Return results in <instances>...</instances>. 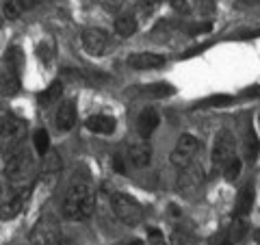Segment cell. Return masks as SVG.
<instances>
[{
    "label": "cell",
    "instance_id": "obj_15",
    "mask_svg": "<svg viewBox=\"0 0 260 245\" xmlns=\"http://www.w3.org/2000/svg\"><path fill=\"white\" fill-rule=\"evenodd\" d=\"M85 126L91 130V133L95 135H111L113 130H115V119H113L111 115H104V113H98V115H91L87 121H85Z\"/></svg>",
    "mask_w": 260,
    "mask_h": 245
},
{
    "label": "cell",
    "instance_id": "obj_27",
    "mask_svg": "<svg viewBox=\"0 0 260 245\" xmlns=\"http://www.w3.org/2000/svg\"><path fill=\"white\" fill-rule=\"evenodd\" d=\"M113 169H115L117 174H126L128 167H126V163H124V157H113Z\"/></svg>",
    "mask_w": 260,
    "mask_h": 245
},
{
    "label": "cell",
    "instance_id": "obj_26",
    "mask_svg": "<svg viewBox=\"0 0 260 245\" xmlns=\"http://www.w3.org/2000/svg\"><path fill=\"white\" fill-rule=\"evenodd\" d=\"M247 232V226L243 224V222H237L232 226V230H230V241L232 243H237V241H241L243 239V234Z\"/></svg>",
    "mask_w": 260,
    "mask_h": 245
},
{
    "label": "cell",
    "instance_id": "obj_4",
    "mask_svg": "<svg viewBox=\"0 0 260 245\" xmlns=\"http://www.w3.org/2000/svg\"><path fill=\"white\" fill-rule=\"evenodd\" d=\"M111 210L124 226L133 228L143 222V206L128 193H119V191L113 193L111 195Z\"/></svg>",
    "mask_w": 260,
    "mask_h": 245
},
{
    "label": "cell",
    "instance_id": "obj_5",
    "mask_svg": "<svg viewBox=\"0 0 260 245\" xmlns=\"http://www.w3.org/2000/svg\"><path fill=\"white\" fill-rule=\"evenodd\" d=\"M20 50L11 48L0 61V91L5 96H13L20 89Z\"/></svg>",
    "mask_w": 260,
    "mask_h": 245
},
{
    "label": "cell",
    "instance_id": "obj_36",
    "mask_svg": "<svg viewBox=\"0 0 260 245\" xmlns=\"http://www.w3.org/2000/svg\"><path fill=\"white\" fill-rule=\"evenodd\" d=\"M59 245H72V243H70V241H65V239H61V241H59Z\"/></svg>",
    "mask_w": 260,
    "mask_h": 245
},
{
    "label": "cell",
    "instance_id": "obj_23",
    "mask_svg": "<svg viewBox=\"0 0 260 245\" xmlns=\"http://www.w3.org/2000/svg\"><path fill=\"white\" fill-rule=\"evenodd\" d=\"M241 167H243V163H241L239 157H234L232 161H228L225 165H223V176H225V180H228V182H234V180H237L239 174H241Z\"/></svg>",
    "mask_w": 260,
    "mask_h": 245
},
{
    "label": "cell",
    "instance_id": "obj_21",
    "mask_svg": "<svg viewBox=\"0 0 260 245\" xmlns=\"http://www.w3.org/2000/svg\"><path fill=\"white\" fill-rule=\"evenodd\" d=\"M115 33L119 37H130L137 33V20L133 15H119L115 20Z\"/></svg>",
    "mask_w": 260,
    "mask_h": 245
},
{
    "label": "cell",
    "instance_id": "obj_28",
    "mask_svg": "<svg viewBox=\"0 0 260 245\" xmlns=\"http://www.w3.org/2000/svg\"><path fill=\"white\" fill-rule=\"evenodd\" d=\"M210 28H213V24L206 22V24H195V26L191 28V35H202V33H208Z\"/></svg>",
    "mask_w": 260,
    "mask_h": 245
},
{
    "label": "cell",
    "instance_id": "obj_34",
    "mask_svg": "<svg viewBox=\"0 0 260 245\" xmlns=\"http://www.w3.org/2000/svg\"><path fill=\"white\" fill-rule=\"evenodd\" d=\"M254 241L260 245V230H254Z\"/></svg>",
    "mask_w": 260,
    "mask_h": 245
},
{
    "label": "cell",
    "instance_id": "obj_1",
    "mask_svg": "<svg viewBox=\"0 0 260 245\" xmlns=\"http://www.w3.org/2000/svg\"><path fill=\"white\" fill-rule=\"evenodd\" d=\"M95 208V187L87 169H80L70 180L63 195V215L72 222H85Z\"/></svg>",
    "mask_w": 260,
    "mask_h": 245
},
{
    "label": "cell",
    "instance_id": "obj_12",
    "mask_svg": "<svg viewBox=\"0 0 260 245\" xmlns=\"http://www.w3.org/2000/svg\"><path fill=\"white\" fill-rule=\"evenodd\" d=\"M126 161H128L133 167H137V169L148 167L150 163H152V148H150V143H148V141L133 143V145H130V148H128Z\"/></svg>",
    "mask_w": 260,
    "mask_h": 245
},
{
    "label": "cell",
    "instance_id": "obj_38",
    "mask_svg": "<svg viewBox=\"0 0 260 245\" xmlns=\"http://www.w3.org/2000/svg\"><path fill=\"white\" fill-rule=\"evenodd\" d=\"M258 119H260V117H258Z\"/></svg>",
    "mask_w": 260,
    "mask_h": 245
},
{
    "label": "cell",
    "instance_id": "obj_10",
    "mask_svg": "<svg viewBox=\"0 0 260 245\" xmlns=\"http://www.w3.org/2000/svg\"><path fill=\"white\" fill-rule=\"evenodd\" d=\"M61 239H63L61 230H59V226H56L52 219H42V222L35 226L32 236H30L32 245H59Z\"/></svg>",
    "mask_w": 260,
    "mask_h": 245
},
{
    "label": "cell",
    "instance_id": "obj_25",
    "mask_svg": "<svg viewBox=\"0 0 260 245\" xmlns=\"http://www.w3.org/2000/svg\"><path fill=\"white\" fill-rule=\"evenodd\" d=\"M245 148H247V159L249 161H256L258 159V152H260V141H258V137L254 133H249Z\"/></svg>",
    "mask_w": 260,
    "mask_h": 245
},
{
    "label": "cell",
    "instance_id": "obj_33",
    "mask_svg": "<svg viewBox=\"0 0 260 245\" xmlns=\"http://www.w3.org/2000/svg\"><path fill=\"white\" fill-rule=\"evenodd\" d=\"M121 245H143V243H141L139 239H133V241H124Z\"/></svg>",
    "mask_w": 260,
    "mask_h": 245
},
{
    "label": "cell",
    "instance_id": "obj_16",
    "mask_svg": "<svg viewBox=\"0 0 260 245\" xmlns=\"http://www.w3.org/2000/svg\"><path fill=\"white\" fill-rule=\"evenodd\" d=\"M158 124H160L158 113L154 111V109H145L141 115H139V119H137V130H139V135L143 139H148L154 133V130L158 128Z\"/></svg>",
    "mask_w": 260,
    "mask_h": 245
},
{
    "label": "cell",
    "instance_id": "obj_31",
    "mask_svg": "<svg viewBox=\"0 0 260 245\" xmlns=\"http://www.w3.org/2000/svg\"><path fill=\"white\" fill-rule=\"evenodd\" d=\"M172 7H174V9H178V11H186V9H189L184 0H172Z\"/></svg>",
    "mask_w": 260,
    "mask_h": 245
},
{
    "label": "cell",
    "instance_id": "obj_6",
    "mask_svg": "<svg viewBox=\"0 0 260 245\" xmlns=\"http://www.w3.org/2000/svg\"><path fill=\"white\" fill-rule=\"evenodd\" d=\"M28 200V193H24L20 189H15L11 185H0V219H5V222H9V219H15L24 204Z\"/></svg>",
    "mask_w": 260,
    "mask_h": 245
},
{
    "label": "cell",
    "instance_id": "obj_14",
    "mask_svg": "<svg viewBox=\"0 0 260 245\" xmlns=\"http://www.w3.org/2000/svg\"><path fill=\"white\" fill-rule=\"evenodd\" d=\"M56 128L63 130V133H68V130H72L76 126V107H74V102H63L59 111H56Z\"/></svg>",
    "mask_w": 260,
    "mask_h": 245
},
{
    "label": "cell",
    "instance_id": "obj_2",
    "mask_svg": "<svg viewBox=\"0 0 260 245\" xmlns=\"http://www.w3.org/2000/svg\"><path fill=\"white\" fill-rule=\"evenodd\" d=\"M5 182L15 187L24 193L32 191V187L37 182V163L35 157L24 148L15 150L11 157H7V167H5Z\"/></svg>",
    "mask_w": 260,
    "mask_h": 245
},
{
    "label": "cell",
    "instance_id": "obj_30",
    "mask_svg": "<svg viewBox=\"0 0 260 245\" xmlns=\"http://www.w3.org/2000/svg\"><path fill=\"white\" fill-rule=\"evenodd\" d=\"M158 5H160V0H141V7L148 11H152L154 7H158Z\"/></svg>",
    "mask_w": 260,
    "mask_h": 245
},
{
    "label": "cell",
    "instance_id": "obj_24",
    "mask_svg": "<svg viewBox=\"0 0 260 245\" xmlns=\"http://www.w3.org/2000/svg\"><path fill=\"white\" fill-rule=\"evenodd\" d=\"M230 102H232V96L219 94V96H210L206 100L198 102V107H225V104H230Z\"/></svg>",
    "mask_w": 260,
    "mask_h": 245
},
{
    "label": "cell",
    "instance_id": "obj_7",
    "mask_svg": "<svg viewBox=\"0 0 260 245\" xmlns=\"http://www.w3.org/2000/svg\"><path fill=\"white\" fill-rule=\"evenodd\" d=\"M198 150H200L198 137L191 135V133L180 135L176 145H174V150H172V165L178 169L193 165V159H195V154H198Z\"/></svg>",
    "mask_w": 260,
    "mask_h": 245
},
{
    "label": "cell",
    "instance_id": "obj_29",
    "mask_svg": "<svg viewBox=\"0 0 260 245\" xmlns=\"http://www.w3.org/2000/svg\"><path fill=\"white\" fill-rule=\"evenodd\" d=\"M243 98H260V87H249L243 91Z\"/></svg>",
    "mask_w": 260,
    "mask_h": 245
},
{
    "label": "cell",
    "instance_id": "obj_35",
    "mask_svg": "<svg viewBox=\"0 0 260 245\" xmlns=\"http://www.w3.org/2000/svg\"><path fill=\"white\" fill-rule=\"evenodd\" d=\"M239 3H241V5H254L256 0H239Z\"/></svg>",
    "mask_w": 260,
    "mask_h": 245
},
{
    "label": "cell",
    "instance_id": "obj_32",
    "mask_svg": "<svg viewBox=\"0 0 260 245\" xmlns=\"http://www.w3.org/2000/svg\"><path fill=\"white\" fill-rule=\"evenodd\" d=\"M148 236H152V239H160V230H156V228H150V230H148Z\"/></svg>",
    "mask_w": 260,
    "mask_h": 245
},
{
    "label": "cell",
    "instance_id": "obj_19",
    "mask_svg": "<svg viewBox=\"0 0 260 245\" xmlns=\"http://www.w3.org/2000/svg\"><path fill=\"white\" fill-rule=\"evenodd\" d=\"M37 3H39V0H7L5 7H3V11H5V15L9 20H18L24 11L30 9V7L37 5Z\"/></svg>",
    "mask_w": 260,
    "mask_h": 245
},
{
    "label": "cell",
    "instance_id": "obj_13",
    "mask_svg": "<svg viewBox=\"0 0 260 245\" xmlns=\"http://www.w3.org/2000/svg\"><path fill=\"white\" fill-rule=\"evenodd\" d=\"M202 180H204L202 169L195 167V165H189V167L180 169V180H178V185H180V189L184 193H193V191H198L202 187Z\"/></svg>",
    "mask_w": 260,
    "mask_h": 245
},
{
    "label": "cell",
    "instance_id": "obj_17",
    "mask_svg": "<svg viewBox=\"0 0 260 245\" xmlns=\"http://www.w3.org/2000/svg\"><path fill=\"white\" fill-rule=\"evenodd\" d=\"M251 206H254V187L247 185L243 187L237 195V208H234V215L237 217H247Z\"/></svg>",
    "mask_w": 260,
    "mask_h": 245
},
{
    "label": "cell",
    "instance_id": "obj_20",
    "mask_svg": "<svg viewBox=\"0 0 260 245\" xmlns=\"http://www.w3.org/2000/svg\"><path fill=\"white\" fill-rule=\"evenodd\" d=\"M32 145H35V152L39 157H46L50 152V135H48L46 128H37L32 133Z\"/></svg>",
    "mask_w": 260,
    "mask_h": 245
},
{
    "label": "cell",
    "instance_id": "obj_8",
    "mask_svg": "<svg viewBox=\"0 0 260 245\" xmlns=\"http://www.w3.org/2000/svg\"><path fill=\"white\" fill-rule=\"evenodd\" d=\"M80 42H83V48H85L87 54L102 56V54H107V50H109L111 37H109V33L104 28L89 26V28H83V33H80Z\"/></svg>",
    "mask_w": 260,
    "mask_h": 245
},
{
    "label": "cell",
    "instance_id": "obj_11",
    "mask_svg": "<svg viewBox=\"0 0 260 245\" xmlns=\"http://www.w3.org/2000/svg\"><path fill=\"white\" fill-rule=\"evenodd\" d=\"M126 63L130 65L133 70H154V68H160V65H165V56L162 54H156V52H135L130 54Z\"/></svg>",
    "mask_w": 260,
    "mask_h": 245
},
{
    "label": "cell",
    "instance_id": "obj_3",
    "mask_svg": "<svg viewBox=\"0 0 260 245\" xmlns=\"http://www.w3.org/2000/svg\"><path fill=\"white\" fill-rule=\"evenodd\" d=\"M24 139H26V121L15 115L0 117V154L11 157L15 150L22 148Z\"/></svg>",
    "mask_w": 260,
    "mask_h": 245
},
{
    "label": "cell",
    "instance_id": "obj_22",
    "mask_svg": "<svg viewBox=\"0 0 260 245\" xmlns=\"http://www.w3.org/2000/svg\"><path fill=\"white\" fill-rule=\"evenodd\" d=\"M141 94L150 98H165V96H174L176 89L169 83H154V85H145L141 89Z\"/></svg>",
    "mask_w": 260,
    "mask_h": 245
},
{
    "label": "cell",
    "instance_id": "obj_9",
    "mask_svg": "<svg viewBox=\"0 0 260 245\" xmlns=\"http://www.w3.org/2000/svg\"><path fill=\"white\" fill-rule=\"evenodd\" d=\"M237 157V139L230 130H219L217 137H215V145H213V163L215 167H221L228 161H232Z\"/></svg>",
    "mask_w": 260,
    "mask_h": 245
},
{
    "label": "cell",
    "instance_id": "obj_37",
    "mask_svg": "<svg viewBox=\"0 0 260 245\" xmlns=\"http://www.w3.org/2000/svg\"><path fill=\"white\" fill-rule=\"evenodd\" d=\"M221 245H234V243H232V241H230V239H228V241H223V243H221Z\"/></svg>",
    "mask_w": 260,
    "mask_h": 245
},
{
    "label": "cell",
    "instance_id": "obj_18",
    "mask_svg": "<svg viewBox=\"0 0 260 245\" xmlns=\"http://www.w3.org/2000/svg\"><path fill=\"white\" fill-rule=\"evenodd\" d=\"M61 94H63V83L61 80H54V83H50L37 96L39 107H50V104H54L56 100H61Z\"/></svg>",
    "mask_w": 260,
    "mask_h": 245
}]
</instances>
